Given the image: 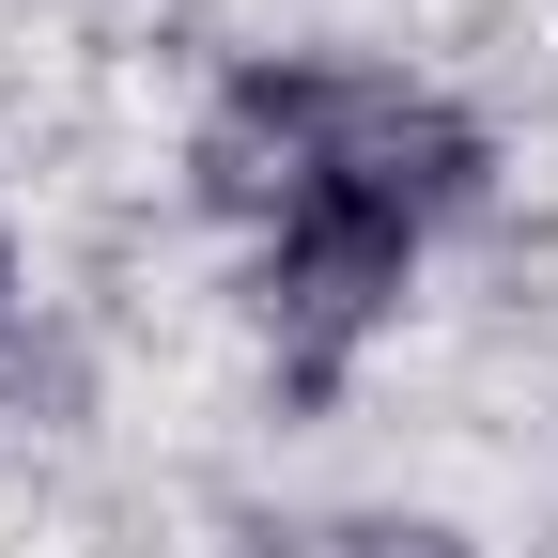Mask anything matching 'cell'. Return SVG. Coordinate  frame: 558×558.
Returning a JSON list of instances; mask_svg holds the SVG:
<instances>
[{
	"label": "cell",
	"instance_id": "6da1fadb",
	"mask_svg": "<svg viewBox=\"0 0 558 558\" xmlns=\"http://www.w3.org/2000/svg\"><path fill=\"white\" fill-rule=\"evenodd\" d=\"M403 279H418V218H388V202H357V186H311L295 218L264 233V279H248V311H264V341H279V388H341V357L403 311Z\"/></svg>",
	"mask_w": 558,
	"mask_h": 558
},
{
	"label": "cell",
	"instance_id": "7a4b0ae2",
	"mask_svg": "<svg viewBox=\"0 0 558 558\" xmlns=\"http://www.w3.org/2000/svg\"><path fill=\"white\" fill-rule=\"evenodd\" d=\"M481 124L450 109V94H418V78H388V62H326V186H357V202H388V218H465L481 202Z\"/></svg>",
	"mask_w": 558,
	"mask_h": 558
},
{
	"label": "cell",
	"instance_id": "3957f363",
	"mask_svg": "<svg viewBox=\"0 0 558 558\" xmlns=\"http://www.w3.org/2000/svg\"><path fill=\"white\" fill-rule=\"evenodd\" d=\"M311 186H326V62H233L186 124V202L279 233Z\"/></svg>",
	"mask_w": 558,
	"mask_h": 558
},
{
	"label": "cell",
	"instance_id": "277c9868",
	"mask_svg": "<svg viewBox=\"0 0 558 558\" xmlns=\"http://www.w3.org/2000/svg\"><path fill=\"white\" fill-rule=\"evenodd\" d=\"M248 558H481V543L418 527V512H326V527H264Z\"/></svg>",
	"mask_w": 558,
	"mask_h": 558
},
{
	"label": "cell",
	"instance_id": "5b68a950",
	"mask_svg": "<svg viewBox=\"0 0 558 558\" xmlns=\"http://www.w3.org/2000/svg\"><path fill=\"white\" fill-rule=\"evenodd\" d=\"M0 326H16V248H0Z\"/></svg>",
	"mask_w": 558,
	"mask_h": 558
}]
</instances>
